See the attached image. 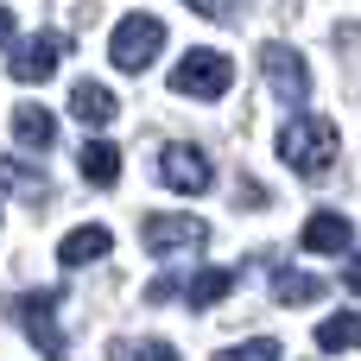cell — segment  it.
Returning a JSON list of instances; mask_svg holds the SVG:
<instances>
[{
    "label": "cell",
    "mask_w": 361,
    "mask_h": 361,
    "mask_svg": "<svg viewBox=\"0 0 361 361\" xmlns=\"http://www.w3.org/2000/svg\"><path fill=\"white\" fill-rule=\"evenodd\" d=\"M336 127L324 121V114H292L286 127H279V159L292 165V171H305V178H317L330 159H336Z\"/></svg>",
    "instance_id": "1"
},
{
    "label": "cell",
    "mask_w": 361,
    "mask_h": 361,
    "mask_svg": "<svg viewBox=\"0 0 361 361\" xmlns=\"http://www.w3.org/2000/svg\"><path fill=\"white\" fill-rule=\"evenodd\" d=\"M159 51H165V25H159L152 13H127V19L108 32V57H114V70H127V76H140L146 63H159Z\"/></svg>",
    "instance_id": "2"
},
{
    "label": "cell",
    "mask_w": 361,
    "mask_h": 361,
    "mask_svg": "<svg viewBox=\"0 0 361 361\" xmlns=\"http://www.w3.org/2000/svg\"><path fill=\"white\" fill-rule=\"evenodd\" d=\"M57 292H19V298H6V317L32 336V349L38 355H63V330H57Z\"/></svg>",
    "instance_id": "3"
},
{
    "label": "cell",
    "mask_w": 361,
    "mask_h": 361,
    "mask_svg": "<svg viewBox=\"0 0 361 361\" xmlns=\"http://www.w3.org/2000/svg\"><path fill=\"white\" fill-rule=\"evenodd\" d=\"M228 82H235V63H228L222 51H184L178 70H171V89H178V95H197V102L222 95Z\"/></svg>",
    "instance_id": "4"
},
{
    "label": "cell",
    "mask_w": 361,
    "mask_h": 361,
    "mask_svg": "<svg viewBox=\"0 0 361 361\" xmlns=\"http://www.w3.org/2000/svg\"><path fill=\"white\" fill-rule=\"evenodd\" d=\"M159 178H165L171 190H184V197H203V190L216 184V165H209V152H203V146H165Z\"/></svg>",
    "instance_id": "5"
},
{
    "label": "cell",
    "mask_w": 361,
    "mask_h": 361,
    "mask_svg": "<svg viewBox=\"0 0 361 361\" xmlns=\"http://www.w3.org/2000/svg\"><path fill=\"white\" fill-rule=\"evenodd\" d=\"M209 241L203 216H146V247L152 254H197Z\"/></svg>",
    "instance_id": "6"
},
{
    "label": "cell",
    "mask_w": 361,
    "mask_h": 361,
    "mask_svg": "<svg viewBox=\"0 0 361 361\" xmlns=\"http://www.w3.org/2000/svg\"><path fill=\"white\" fill-rule=\"evenodd\" d=\"M260 63H267V82H273L286 102H305V95H311V70H305V57H298L292 44H267Z\"/></svg>",
    "instance_id": "7"
},
{
    "label": "cell",
    "mask_w": 361,
    "mask_h": 361,
    "mask_svg": "<svg viewBox=\"0 0 361 361\" xmlns=\"http://www.w3.org/2000/svg\"><path fill=\"white\" fill-rule=\"evenodd\" d=\"M57 57H63V38L44 32V38H32V44L13 51V76H19V82H44V76L57 70Z\"/></svg>",
    "instance_id": "8"
},
{
    "label": "cell",
    "mask_w": 361,
    "mask_h": 361,
    "mask_svg": "<svg viewBox=\"0 0 361 361\" xmlns=\"http://www.w3.org/2000/svg\"><path fill=\"white\" fill-rule=\"evenodd\" d=\"M108 247H114V235H108L102 222H89V228H70V235L57 241V260H63V267H89V260H108Z\"/></svg>",
    "instance_id": "9"
},
{
    "label": "cell",
    "mask_w": 361,
    "mask_h": 361,
    "mask_svg": "<svg viewBox=\"0 0 361 361\" xmlns=\"http://www.w3.org/2000/svg\"><path fill=\"white\" fill-rule=\"evenodd\" d=\"M305 254H349V222L336 209H317L305 222Z\"/></svg>",
    "instance_id": "10"
},
{
    "label": "cell",
    "mask_w": 361,
    "mask_h": 361,
    "mask_svg": "<svg viewBox=\"0 0 361 361\" xmlns=\"http://www.w3.org/2000/svg\"><path fill=\"white\" fill-rule=\"evenodd\" d=\"M70 114H76L82 127H108L121 108H114V95H108L102 82H76V89H70Z\"/></svg>",
    "instance_id": "11"
},
{
    "label": "cell",
    "mask_w": 361,
    "mask_h": 361,
    "mask_svg": "<svg viewBox=\"0 0 361 361\" xmlns=\"http://www.w3.org/2000/svg\"><path fill=\"white\" fill-rule=\"evenodd\" d=\"M13 140H19V146H32V152H44V146L57 140V121H51V108H38V102L13 108Z\"/></svg>",
    "instance_id": "12"
},
{
    "label": "cell",
    "mask_w": 361,
    "mask_h": 361,
    "mask_svg": "<svg viewBox=\"0 0 361 361\" xmlns=\"http://www.w3.org/2000/svg\"><path fill=\"white\" fill-rule=\"evenodd\" d=\"M0 190L6 197H25V203H44V178L25 159H13V152H0Z\"/></svg>",
    "instance_id": "13"
},
{
    "label": "cell",
    "mask_w": 361,
    "mask_h": 361,
    "mask_svg": "<svg viewBox=\"0 0 361 361\" xmlns=\"http://www.w3.org/2000/svg\"><path fill=\"white\" fill-rule=\"evenodd\" d=\"M317 349L336 355V349H361V311H336L317 324Z\"/></svg>",
    "instance_id": "14"
},
{
    "label": "cell",
    "mask_w": 361,
    "mask_h": 361,
    "mask_svg": "<svg viewBox=\"0 0 361 361\" xmlns=\"http://www.w3.org/2000/svg\"><path fill=\"white\" fill-rule=\"evenodd\" d=\"M228 292H235V273H228V267H203V273L184 286L190 311H209V305H216V298H228Z\"/></svg>",
    "instance_id": "15"
},
{
    "label": "cell",
    "mask_w": 361,
    "mask_h": 361,
    "mask_svg": "<svg viewBox=\"0 0 361 361\" xmlns=\"http://www.w3.org/2000/svg\"><path fill=\"white\" fill-rule=\"evenodd\" d=\"M273 298H279V305H317V298H324V279L279 267V273H273Z\"/></svg>",
    "instance_id": "16"
},
{
    "label": "cell",
    "mask_w": 361,
    "mask_h": 361,
    "mask_svg": "<svg viewBox=\"0 0 361 361\" xmlns=\"http://www.w3.org/2000/svg\"><path fill=\"white\" fill-rule=\"evenodd\" d=\"M76 165H82V178H89V184H102V190H108V184L121 178V152H114L108 140H95V146H82V159H76Z\"/></svg>",
    "instance_id": "17"
},
{
    "label": "cell",
    "mask_w": 361,
    "mask_h": 361,
    "mask_svg": "<svg viewBox=\"0 0 361 361\" xmlns=\"http://www.w3.org/2000/svg\"><path fill=\"white\" fill-rule=\"evenodd\" d=\"M190 13H203V19H235V6L241 0H184Z\"/></svg>",
    "instance_id": "18"
},
{
    "label": "cell",
    "mask_w": 361,
    "mask_h": 361,
    "mask_svg": "<svg viewBox=\"0 0 361 361\" xmlns=\"http://www.w3.org/2000/svg\"><path fill=\"white\" fill-rule=\"evenodd\" d=\"M171 292H178V279H171V273H159V279L146 286V298H171Z\"/></svg>",
    "instance_id": "19"
},
{
    "label": "cell",
    "mask_w": 361,
    "mask_h": 361,
    "mask_svg": "<svg viewBox=\"0 0 361 361\" xmlns=\"http://www.w3.org/2000/svg\"><path fill=\"white\" fill-rule=\"evenodd\" d=\"M235 355H279V343H267V336L260 343H235Z\"/></svg>",
    "instance_id": "20"
},
{
    "label": "cell",
    "mask_w": 361,
    "mask_h": 361,
    "mask_svg": "<svg viewBox=\"0 0 361 361\" xmlns=\"http://www.w3.org/2000/svg\"><path fill=\"white\" fill-rule=\"evenodd\" d=\"M6 44H13V13L0 6V51H6Z\"/></svg>",
    "instance_id": "21"
},
{
    "label": "cell",
    "mask_w": 361,
    "mask_h": 361,
    "mask_svg": "<svg viewBox=\"0 0 361 361\" xmlns=\"http://www.w3.org/2000/svg\"><path fill=\"white\" fill-rule=\"evenodd\" d=\"M349 286H355V292H361V260H355V267H349Z\"/></svg>",
    "instance_id": "22"
}]
</instances>
